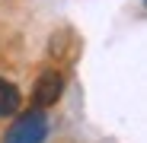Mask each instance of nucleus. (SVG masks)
<instances>
[{
  "instance_id": "1",
  "label": "nucleus",
  "mask_w": 147,
  "mask_h": 143,
  "mask_svg": "<svg viewBox=\"0 0 147 143\" xmlns=\"http://www.w3.org/2000/svg\"><path fill=\"white\" fill-rule=\"evenodd\" d=\"M45 137H48V118L32 108V111L19 114L16 121L10 124V130L3 134L0 143H42Z\"/></svg>"
},
{
  "instance_id": "2",
  "label": "nucleus",
  "mask_w": 147,
  "mask_h": 143,
  "mask_svg": "<svg viewBox=\"0 0 147 143\" xmlns=\"http://www.w3.org/2000/svg\"><path fill=\"white\" fill-rule=\"evenodd\" d=\"M64 92V76L55 73V70H45V73L35 80V89H32V102H35V111L42 108H51Z\"/></svg>"
},
{
  "instance_id": "3",
  "label": "nucleus",
  "mask_w": 147,
  "mask_h": 143,
  "mask_svg": "<svg viewBox=\"0 0 147 143\" xmlns=\"http://www.w3.org/2000/svg\"><path fill=\"white\" fill-rule=\"evenodd\" d=\"M19 102H22L19 89H16L10 80H3V76H0V118L16 114V111H19Z\"/></svg>"
}]
</instances>
